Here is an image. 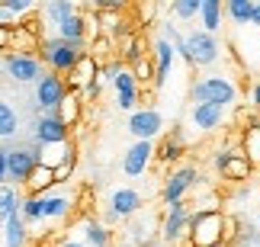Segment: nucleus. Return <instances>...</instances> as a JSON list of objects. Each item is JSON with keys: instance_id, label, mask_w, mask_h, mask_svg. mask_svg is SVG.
Here are the masks:
<instances>
[{"instance_id": "473e14b6", "label": "nucleus", "mask_w": 260, "mask_h": 247, "mask_svg": "<svg viewBox=\"0 0 260 247\" xmlns=\"http://www.w3.org/2000/svg\"><path fill=\"white\" fill-rule=\"evenodd\" d=\"M154 154H157V151H154ZM180 154H183V135H180V128H177L174 138L161 148V154H157V157H161V161H177Z\"/></svg>"}, {"instance_id": "09e8293b", "label": "nucleus", "mask_w": 260, "mask_h": 247, "mask_svg": "<svg viewBox=\"0 0 260 247\" xmlns=\"http://www.w3.org/2000/svg\"><path fill=\"white\" fill-rule=\"evenodd\" d=\"M257 225H260V215H257Z\"/></svg>"}, {"instance_id": "c756f323", "label": "nucleus", "mask_w": 260, "mask_h": 247, "mask_svg": "<svg viewBox=\"0 0 260 247\" xmlns=\"http://www.w3.org/2000/svg\"><path fill=\"white\" fill-rule=\"evenodd\" d=\"M16 128H19V119H16L13 106L0 100V138H13V135H16Z\"/></svg>"}, {"instance_id": "5701e85b", "label": "nucleus", "mask_w": 260, "mask_h": 247, "mask_svg": "<svg viewBox=\"0 0 260 247\" xmlns=\"http://www.w3.org/2000/svg\"><path fill=\"white\" fill-rule=\"evenodd\" d=\"M68 74H71V84L84 87V84L90 81V77H96V74H100V67H96V61H93V58H90V55L84 52V55H81V61H77V64H74Z\"/></svg>"}, {"instance_id": "a878e982", "label": "nucleus", "mask_w": 260, "mask_h": 247, "mask_svg": "<svg viewBox=\"0 0 260 247\" xmlns=\"http://www.w3.org/2000/svg\"><path fill=\"white\" fill-rule=\"evenodd\" d=\"M77 113H81V96H74V93H64V100L55 106V116H58L64 125H71V122L77 119Z\"/></svg>"}, {"instance_id": "9b49d317", "label": "nucleus", "mask_w": 260, "mask_h": 247, "mask_svg": "<svg viewBox=\"0 0 260 247\" xmlns=\"http://www.w3.org/2000/svg\"><path fill=\"white\" fill-rule=\"evenodd\" d=\"M64 93H68V87L58 74H42L36 81V103L48 113H55V106L64 100Z\"/></svg>"}, {"instance_id": "c9c22d12", "label": "nucleus", "mask_w": 260, "mask_h": 247, "mask_svg": "<svg viewBox=\"0 0 260 247\" xmlns=\"http://www.w3.org/2000/svg\"><path fill=\"white\" fill-rule=\"evenodd\" d=\"M109 48H113V42H109L106 36H100V39H96V45H93V52H87V55L100 64V61H106V58H109Z\"/></svg>"}, {"instance_id": "79ce46f5", "label": "nucleus", "mask_w": 260, "mask_h": 247, "mask_svg": "<svg viewBox=\"0 0 260 247\" xmlns=\"http://www.w3.org/2000/svg\"><path fill=\"white\" fill-rule=\"evenodd\" d=\"M251 26H260V0H254V10H251Z\"/></svg>"}, {"instance_id": "f3484780", "label": "nucleus", "mask_w": 260, "mask_h": 247, "mask_svg": "<svg viewBox=\"0 0 260 247\" xmlns=\"http://www.w3.org/2000/svg\"><path fill=\"white\" fill-rule=\"evenodd\" d=\"M196 16H199V23H203L206 32H218V29H222V19H225V0H203Z\"/></svg>"}, {"instance_id": "e433bc0d", "label": "nucleus", "mask_w": 260, "mask_h": 247, "mask_svg": "<svg viewBox=\"0 0 260 247\" xmlns=\"http://www.w3.org/2000/svg\"><path fill=\"white\" fill-rule=\"evenodd\" d=\"M87 7H96V10H122V7H128L132 0H84Z\"/></svg>"}, {"instance_id": "9d476101", "label": "nucleus", "mask_w": 260, "mask_h": 247, "mask_svg": "<svg viewBox=\"0 0 260 247\" xmlns=\"http://www.w3.org/2000/svg\"><path fill=\"white\" fill-rule=\"evenodd\" d=\"M109 84H113V90H116V106H119V110H125V113H132L135 106H138V81H135L132 67L122 64Z\"/></svg>"}, {"instance_id": "72a5a7b5", "label": "nucleus", "mask_w": 260, "mask_h": 247, "mask_svg": "<svg viewBox=\"0 0 260 247\" xmlns=\"http://www.w3.org/2000/svg\"><path fill=\"white\" fill-rule=\"evenodd\" d=\"M32 190H42V186H48V183H55V170L52 167H36L32 173H29V180H26Z\"/></svg>"}, {"instance_id": "39448f33", "label": "nucleus", "mask_w": 260, "mask_h": 247, "mask_svg": "<svg viewBox=\"0 0 260 247\" xmlns=\"http://www.w3.org/2000/svg\"><path fill=\"white\" fill-rule=\"evenodd\" d=\"M186 42H189V55H193V67H209L222 55V45H218L215 32H206V29H193L186 36Z\"/></svg>"}, {"instance_id": "b1692460", "label": "nucleus", "mask_w": 260, "mask_h": 247, "mask_svg": "<svg viewBox=\"0 0 260 247\" xmlns=\"http://www.w3.org/2000/svg\"><path fill=\"white\" fill-rule=\"evenodd\" d=\"M244 157L254 167H260V122L247 125V132H244Z\"/></svg>"}, {"instance_id": "f8f14e48", "label": "nucleus", "mask_w": 260, "mask_h": 247, "mask_svg": "<svg viewBox=\"0 0 260 247\" xmlns=\"http://www.w3.org/2000/svg\"><path fill=\"white\" fill-rule=\"evenodd\" d=\"M39 167V154L32 148H16V151H7V177L16 183H26L29 173Z\"/></svg>"}, {"instance_id": "a18cd8bd", "label": "nucleus", "mask_w": 260, "mask_h": 247, "mask_svg": "<svg viewBox=\"0 0 260 247\" xmlns=\"http://www.w3.org/2000/svg\"><path fill=\"white\" fill-rule=\"evenodd\" d=\"M61 247H87V244H84V241H64Z\"/></svg>"}, {"instance_id": "393cba45", "label": "nucleus", "mask_w": 260, "mask_h": 247, "mask_svg": "<svg viewBox=\"0 0 260 247\" xmlns=\"http://www.w3.org/2000/svg\"><path fill=\"white\" fill-rule=\"evenodd\" d=\"M251 10H254V0H235V4H225V16L235 26H247L251 23Z\"/></svg>"}, {"instance_id": "aec40b11", "label": "nucleus", "mask_w": 260, "mask_h": 247, "mask_svg": "<svg viewBox=\"0 0 260 247\" xmlns=\"http://www.w3.org/2000/svg\"><path fill=\"white\" fill-rule=\"evenodd\" d=\"M96 26H103V36L109 42H116L119 36H125V19L119 10H100L96 13Z\"/></svg>"}, {"instance_id": "ea45409f", "label": "nucleus", "mask_w": 260, "mask_h": 247, "mask_svg": "<svg viewBox=\"0 0 260 247\" xmlns=\"http://www.w3.org/2000/svg\"><path fill=\"white\" fill-rule=\"evenodd\" d=\"M228 157H232V148H218V151H215V170H222Z\"/></svg>"}, {"instance_id": "ddd939ff", "label": "nucleus", "mask_w": 260, "mask_h": 247, "mask_svg": "<svg viewBox=\"0 0 260 247\" xmlns=\"http://www.w3.org/2000/svg\"><path fill=\"white\" fill-rule=\"evenodd\" d=\"M222 119H225V106L218 103H193V110H189V125L196 132H215Z\"/></svg>"}, {"instance_id": "c85d7f7f", "label": "nucleus", "mask_w": 260, "mask_h": 247, "mask_svg": "<svg viewBox=\"0 0 260 247\" xmlns=\"http://www.w3.org/2000/svg\"><path fill=\"white\" fill-rule=\"evenodd\" d=\"M13 212H19V193L13 186H0V225H4Z\"/></svg>"}, {"instance_id": "58836bf2", "label": "nucleus", "mask_w": 260, "mask_h": 247, "mask_svg": "<svg viewBox=\"0 0 260 247\" xmlns=\"http://www.w3.org/2000/svg\"><path fill=\"white\" fill-rule=\"evenodd\" d=\"M100 96V77H90L84 84V100H96Z\"/></svg>"}, {"instance_id": "2f4dec72", "label": "nucleus", "mask_w": 260, "mask_h": 247, "mask_svg": "<svg viewBox=\"0 0 260 247\" xmlns=\"http://www.w3.org/2000/svg\"><path fill=\"white\" fill-rule=\"evenodd\" d=\"M199 4H203V0H171V13L177 19H183V23H189V19H196V13H199Z\"/></svg>"}, {"instance_id": "7ed1b4c3", "label": "nucleus", "mask_w": 260, "mask_h": 247, "mask_svg": "<svg viewBox=\"0 0 260 247\" xmlns=\"http://www.w3.org/2000/svg\"><path fill=\"white\" fill-rule=\"evenodd\" d=\"M84 52H87L84 42H68V39H61V36L45 39L42 42V55H45V61H48V67H52L55 74H68L77 61H81Z\"/></svg>"}, {"instance_id": "412c9836", "label": "nucleus", "mask_w": 260, "mask_h": 247, "mask_svg": "<svg viewBox=\"0 0 260 247\" xmlns=\"http://www.w3.org/2000/svg\"><path fill=\"white\" fill-rule=\"evenodd\" d=\"M4 225H7V231H4L7 247H23V244H26V222H23V215L13 212Z\"/></svg>"}, {"instance_id": "2eb2a0df", "label": "nucleus", "mask_w": 260, "mask_h": 247, "mask_svg": "<svg viewBox=\"0 0 260 247\" xmlns=\"http://www.w3.org/2000/svg\"><path fill=\"white\" fill-rule=\"evenodd\" d=\"M174 45H171V39H157L154 42V87H164L167 84V77H171V67H174Z\"/></svg>"}, {"instance_id": "4c0bfd02", "label": "nucleus", "mask_w": 260, "mask_h": 247, "mask_svg": "<svg viewBox=\"0 0 260 247\" xmlns=\"http://www.w3.org/2000/svg\"><path fill=\"white\" fill-rule=\"evenodd\" d=\"M0 7H7L13 16H19V13H26V10H32V0H4Z\"/></svg>"}, {"instance_id": "4468645a", "label": "nucleus", "mask_w": 260, "mask_h": 247, "mask_svg": "<svg viewBox=\"0 0 260 247\" xmlns=\"http://www.w3.org/2000/svg\"><path fill=\"white\" fill-rule=\"evenodd\" d=\"M4 67L19 84H29V81H39V77H42V64H39V58H32V55H10L4 61Z\"/></svg>"}, {"instance_id": "de8ad7c7", "label": "nucleus", "mask_w": 260, "mask_h": 247, "mask_svg": "<svg viewBox=\"0 0 260 247\" xmlns=\"http://www.w3.org/2000/svg\"><path fill=\"white\" fill-rule=\"evenodd\" d=\"M225 4H235V0H225Z\"/></svg>"}, {"instance_id": "6ab92c4d", "label": "nucleus", "mask_w": 260, "mask_h": 247, "mask_svg": "<svg viewBox=\"0 0 260 247\" xmlns=\"http://www.w3.org/2000/svg\"><path fill=\"white\" fill-rule=\"evenodd\" d=\"M55 29H58L61 39H68V42H84L87 45V16L84 13H71L68 19H61Z\"/></svg>"}, {"instance_id": "423d86ee", "label": "nucleus", "mask_w": 260, "mask_h": 247, "mask_svg": "<svg viewBox=\"0 0 260 247\" xmlns=\"http://www.w3.org/2000/svg\"><path fill=\"white\" fill-rule=\"evenodd\" d=\"M186 222H189V209H186V202L180 199V202H171L167 205V212H164V222H161V241L164 244H180L186 238Z\"/></svg>"}, {"instance_id": "8fccbe9b", "label": "nucleus", "mask_w": 260, "mask_h": 247, "mask_svg": "<svg viewBox=\"0 0 260 247\" xmlns=\"http://www.w3.org/2000/svg\"><path fill=\"white\" fill-rule=\"evenodd\" d=\"M0 4H4V0H0Z\"/></svg>"}, {"instance_id": "f03ea898", "label": "nucleus", "mask_w": 260, "mask_h": 247, "mask_svg": "<svg viewBox=\"0 0 260 247\" xmlns=\"http://www.w3.org/2000/svg\"><path fill=\"white\" fill-rule=\"evenodd\" d=\"M189 96L193 103H218V106H232L238 100V87L222 74H209V77H199V81L189 87Z\"/></svg>"}, {"instance_id": "0eeeda50", "label": "nucleus", "mask_w": 260, "mask_h": 247, "mask_svg": "<svg viewBox=\"0 0 260 247\" xmlns=\"http://www.w3.org/2000/svg\"><path fill=\"white\" fill-rule=\"evenodd\" d=\"M142 193L132 190V186H119V190H113V196H109V222H122V219H132V215L142 212Z\"/></svg>"}, {"instance_id": "a19ab883", "label": "nucleus", "mask_w": 260, "mask_h": 247, "mask_svg": "<svg viewBox=\"0 0 260 247\" xmlns=\"http://www.w3.org/2000/svg\"><path fill=\"white\" fill-rule=\"evenodd\" d=\"M247 199H251V186H241V190L235 193V199H232V202H247Z\"/></svg>"}, {"instance_id": "f704fd0d", "label": "nucleus", "mask_w": 260, "mask_h": 247, "mask_svg": "<svg viewBox=\"0 0 260 247\" xmlns=\"http://www.w3.org/2000/svg\"><path fill=\"white\" fill-rule=\"evenodd\" d=\"M132 74H135L138 84H148V81H151V61H148V58H138V61H132Z\"/></svg>"}, {"instance_id": "4be33fe9", "label": "nucleus", "mask_w": 260, "mask_h": 247, "mask_svg": "<svg viewBox=\"0 0 260 247\" xmlns=\"http://www.w3.org/2000/svg\"><path fill=\"white\" fill-rule=\"evenodd\" d=\"M68 209H71V199H68L64 193L42 196V219H64Z\"/></svg>"}, {"instance_id": "f257e3e1", "label": "nucleus", "mask_w": 260, "mask_h": 247, "mask_svg": "<svg viewBox=\"0 0 260 247\" xmlns=\"http://www.w3.org/2000/svg\"><path fill=\"white\" fill-rule=\"evenodd\" d=\"M186 234L193 247H225V215L218 209L189 212Z\"/></svg>"}, {"instance_id": "cd10ccee", "label": "nucleus", "mask_w": 260, "mask_h": 247, "mask_svg": "<svg viewBox=\"0 0 260 247\" xmlns=\"http://www.w3.org/2000/svg\"><path fill=\"white\" fill-rule=\"evenodd\" d=\"M84 244L87 247H109V231L100 222H84Z\"/></svg>"}, {"instance_id": "dca6fc26", "label": "nucleus", "mask_w": 260, "mask_h": 247, "mask_svg": "<svg viewBox=\"0 0 260 247\" xmlns=\"http://www.w3.org/2000/svg\"><path fill=\"white\" fill-rule=\"evenodd\" d=\"M36 138L42 145H64L68 142V125L58 119L55 113H48V116H42V119L36 122Z\"/></svg>"}, {"instance_id": "bb28decb", "label": "nucleus", "mask_w": 260, "mask_h": 247, "mask_svg": "<svg viewBox=\"0 0 260 247\" xmlns=\"http://www.w3.org/2000/svg\"><path fill=\"white\" fill-rule=\"evenodd\" d=\"M71 13H77L74 0H48V4H45V16L52 19V26H58L61 19H68Z\"/></svg>"}, {"instance_id": "7c9ffc66", "label": "nucleus", "mask_w": 260, "mask_h": 247, "mask_svg": "<svg viewBox=\"0 0 260 247\" xmlns=\"http://www.w3.org/2000/svg\"><path fill=\"white\" fill-rule=\"evenodd\" d=\"M19 215H23L26 225L42 222V196H29V199H19Z\"/></svg>"}, {"instance_id": "1a4fd4ad", "label": "nucleus", "mask_w": 260, "mask_h": 247, "mask_svg": "<svg viewBox=\"0 0 260 247\" xmlns=\"http://www.w3.org/2000/svg\"><path fill=\"white\" fill-rule=\"evenodd\" d=\"M128 132H132L135 138H148V142H154L157 135L164 132V116L157 110H132V116H128Z\"/></svg>"}, {"instance_id": "49530a36", "label": "nucleus", "mask_w": 260, "mask_h": 247, "mask_svg": "<svg viewBox=\"0 0 260 247\" xmlns=\"http://www.w3.org/2000/svg\"><path fill=\"white\" fill-rule=\"evenodd\" d=\"M238 247H251V244H247V241H244V238H241V241H238Z\"/></svg>"}, {"instance_id": "a211bd4d", "label": "nucleus", "mask_w": 260, "mask_h": 247, "mask_svg": "<svg viewBox=\"0 0 260 247\" xmlns=\"http://www.w3.org/2000/svg\"><path fill=\"white\" fill-rule=\"evenodd\" d=\"M225 177V180H235V183H244V180H251V173H254V164L247 161V157L241 151H232V157L225 161V167L218 170Z\"/></svg>"}, {"instance_id": "6e6552de", "label": "nucleus", "mask_w": 260, "mask_h": 247, "mask_svg": "<svg viewBox=\"0 0 260 247\" xmlns=\"http://www.w3.org/2000/svg\"><path fill=\"white\" fill-rule=\"evenodd\" d=\"M154 161V142H148V138H135V145L125 151L122 157V173L125 177H142L148 167Z\"/></svg>"}, {"instance_id": "37998d69", "label": "nucleus", "mask_w": 260, "mask_h": 247, "mask_svg": "<svg viewBox=\"0 0 260 247\" xmlns=\"http://www.w3.org/2000/svg\"><path fill=\"white\" fill-rule=\"evenodd\" d=\"M0 180H7V151L0 148Z\"/></svg>"}, {"instance_id": "c03bdc74", "label": "nucleus", "mask_w": 260, "mask_h": 247, "mask_svg": "<svg viewBox=\"0 0 260 247\" xmlns=\"http://www.w3.org/2000/svg\"><path fill=\"white\" fill-rule=\"evenodd\" d=\"M251 103H254V110H260V84H254V93H251Z\"/></svg>"}, {"instance_id": "20e7f679", "label": "nucleus", "mask_w": 260, "mask_h": 247, "mask_svg": "<svg viewBox=\"0 0 260 247\" xmlns=\"http://www.w3.org/2000/svg\"><path fill=\"white\" fill-rule=\"evenodd\" d=\"M196 180H199V167H196V164H183V167H177V170H171V177L164 180V190H161L164 205L180 202V199H183V196L196 186Z\"/></svg>"}]
</instances>
